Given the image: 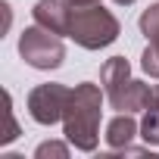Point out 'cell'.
Wrapping results in <instances>:
<instances>
[{
	"label": "cell",
	"instance_id": "cell-1",
	"mask_svg": "<svg viewBox=\"0 0 159 159\" xmlns=\"http://www.w3.org/2000/svg\"><path fill=\"white\" fill-rule=\"evenodd\" d=\"M103 97H106V91H100V84H94V81H81L72 88V97H69V106L62 116V134L81 153H94L100 143Z\"/></svg>",
	"mask_w": 159,
	"mask_h": 159
},
{
	"label": "cell",
	"instance_id": "cell-2",
	"mask_svg": "<svg viewBox=\"0 0 159 159\" xmlns=\"http://www.w3.org/2000/svg\"><path fill=\"white\" fill-rule=\"evenodd\" d=\"M122 25L119 19L103 10L100 3L94 7H72V16H69V38L84 47V50H103L109 47L116 38H119Z\"/></svg>",
	"mask_w": 159,
	"mask_h": 159
},
{
	"label": "cell",
	"instance_id": "cell-3",
	"mask_svg": "<svg viewBox=\"0 0 159 159\" xmlns=\"http://www.w3.org/2000/svg\"><path fill=\"white\" fill-rule=\"evenodd\" d=\"M19 56L31 66V69H41V72H50V69H59L62 59H66V44L56 31L44 28V25H28L22 34H19Z\"/></svg>",
	"mask_w": 159,
	"mask_h": 159
},
{
	"label": "cell",
	"instance_id": "cell-4",
	"mask_svg": "<svg viewBox=\"0 0 159 159\" xmlns=\"http://www.w3.org/2000/svg\"><path fill=\"white\" fill-rule=\"evenodd\" d=\"M69 97H72V91H69L66 84H56V81L38 84V88H31V94H28V116H31L38 125H56V122H62V116H66Z\"/></svg>",
	"mask_w": 159,
	"mask_h": 159
},
{
	"label": "cell",
	"instance_id": "cell-5",
	"mask_svg": "<svg viewBox=\"0 0 159 159\" xmlns=\"http://www.w3.org/2000/svg\"><path fill=\"white\" fill-rule=\"evenodd\" d=\"M137 25H140V34L147 38V50L140 56V69L150 78H159V3H150L140 13Z\"/></svg>",
	"mask_w": 159,
	"mask_h": 159
},
{
	"label": "cell",
	"instance_id": "cell-6",
	"mask_svg": "<svg viewBox=\"0 0 159 159\" xmlns=\"http://www.w3.org/2000/svg\"><path fill=\"white\" fill-rule=\"evenodd\" d=\"M150 97H153V88L137 81V78H131L128 84H122L116 94H109V106L119 109V112H143L150 106Z\"/></svg>",
	"mask_w": 159,
	"mask_h": 159
},
{
	"label": "cell",
	"instance_id": "cell-7",
	"mask_svg": "<svg viewBox=\"0 0 159 159\" xmlns=\"http://www.w3.org/2000/svg\"><path fill=\"white\" fill-rule=\"evenodd\" d=\"M34 22L56 31V34H69V16H72V7L66 0H38L34 10H31Z\"/></svg>",
	"mask_w": 159,
	"mask_h": 159
},
{
	"label": "cell",
	"instance_id": "cell-8",
	"mask_svg": "<svg viewBox=\"0 0 159 159\" xmlns=\"http://www.w3.org/2000/svg\"><path fill=\"white\" fill-rule=\"evenodd\" d=\"M140 134V125L134 122V112H119L109 125H106V143L112 147V150H125L134 137Z\"/></svg>",
	"mask_w": 159,
	"mask_h": 159
},
{
	"label": "cell",
	"instance_id": "cell-9",
	"mask_svg": "<svg viewBox=\"0 0 159 159\" xmlns=\"http://www.w3.org/2000/svg\"><path fill=\"white\" fill-rule=\"evenodd\" d=\"M140 137H143L147 143L159 147V109H156V106L143 109V122H140Z\"/></svg>",
	"mask_w": 159,
	"mask_h": 159
},
{
	"label": "cell",
	"instance_id": "cell-10",
	"mask_svg": "<svg viewBox=\"0 0 159 159\" xmlns=\"http://www.w3.org/2000/svg\"><path fill=\"white\" fill-rule=\"evenodd\" d=\"M69 147H72V143H59V140H47V143H41V147L34 150V156H38V159H47V156H56V159H66V156H69Z\"/></svg>",
	"mask_w": 159,
	"mask_h": 159
},
{
	"label": "cell",
	"instance_id": "cell-11",
	"mask_svg": "<svg viewBox=\"0 0 159 159\" xmlns=\"http://www.w3.org/2000/svg\"><path fill=\"white\" fill-rule=\"evenodd\" d=\"M3 97H7V134L0 137V143H13L19 137V125H16V116H13V97H10V91Z\"/></svg>",
	"mask_w": 159,
	"mask_h": 159
},
{
	"label": "cell",
	"instance_id": "cell-12",
	"mask_svg": "<svg viewBox=\"0 0 159 159\" xmlns=\"http://www.w3.org/2000/svg\"><path fill=\"white\" fill-rule=\"evenodd\" d=\"M69 7H94V3H100V0H66Z\"/></svg>",
	"mask_w": 159,
	"mask_h": 159
},
{
	"label": "cell",
	"instance_id": "cell-13",
	"mask_svg": "<svg viewBox=\"0 0 159 159\" xmlns=\"http://www.w3.org/2000/svg\"><path fill=\"white\" fill-rule=\"evenodd\" d=\"M112 3H119V7H131L134 0H112Z\"/></svg>",
	"mask_w": 159,
	"mask_h": 159
}]
</instances>
